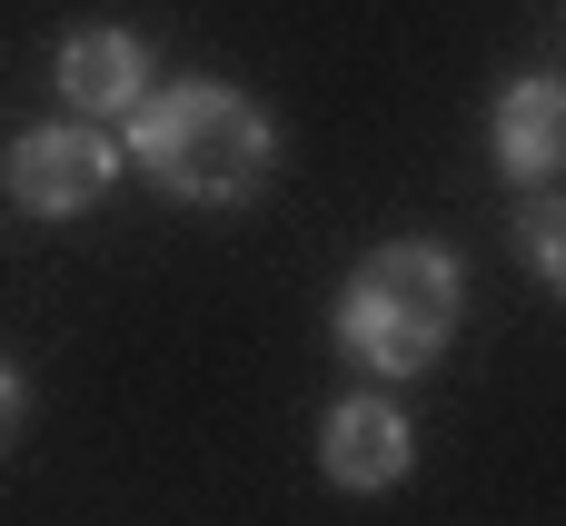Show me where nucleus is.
Masks as SVG:
<instances>
[{
  "label": "nucleus",
  "mask_w": 566,
  "mask_h": 526,
  "mask_svg": "<svg viewBox=\"0 0 566 526\" xmlns=\"http://www.w3.org/2000/svg\"><path fill=\"white\" fill-rule=\"evenodd\" d=\"M129 169H149L179 209H239L279 169V119L229 80H169L129 109Z\"/></svg>",
  "instance_id": "obj_1"
},
{
  "label": "nucleus",
  "mask_w": 566,
  "mask_h": 526,
  "mask_svg": "<svg viewBox=\"0 0 566 526\" xmlns=\"http://www.w3.org/2000/svg\"><path fill=\"white\" fill-rule=\"evenodd\" d=\"M468 318V269L438 239H388L338 288V348L368 378H428Z\"/></svg>",
  "instance_id": "obj_2"
},
{
  "label": "nucleus",
  "mask_w": 566,
  "mask_h": 526,
  "mask_svg": "<svg viewBox=\"0 0 566 526\" xmlns=\"http://www.w3.org/2000/svg\"><path fill=\"white\" fill-rule=\"evenodd\" d=\"M119 169H129V149H119L99 119H40V129L10 139V199H20L30 219H80V209H99V199L119 189Z\"/></svg>",
  "instance_id": "obj_3"
},
{
  "label": "nucleus",
  "mask_w": 566,
  "mask_h": 526,
  "mask_svg": "<svg viewBox=\"0 0 566 526\" xmlns=\"http://www.w3.org/2000/svg\"><path fill=\"white\" fill-rule=\"evenodd\" d=\"M50 90L70 99V119H129L149 90H159V70H149V40L139 30H119V20H90V30H70L60 40V60H50Z\"/></svg>",
  "instance_id": "obj_4"
},
{
  "label": "nucleus",
  "mask_w": 566,
  "mask_h": 526,
  "mask_svg": "<svg viewBox=\"0 0 566 526\" xmlns=\"http://www.w3.org/2000/svg\"><path fill=\"white\" fill-rule=\"evenodd\" d=\"M318 467H328V487H348V497H388V487L418 467L408 408H398V398H338V408L318 418Z\"/></svg>",
  "instance_id": "obj_5"
},
{
  "label": "nucleus",
  "mask_w": 566,
  "mask_h": 526,
  "mask_svg": "<svg viewBox=\"0 0 566 526\" xmlns=\"http://www.w3.org/2000/svg\"><path fill=\"white\" fill-rule=\"evenodd\" d=\"M488 149H497V169H507L517 189H547L566 169V80L517 70V80L488 99Z\"/></svg>",
  "instance_id": "obj_6"
},
{
  "label": "nucleus",
  "mask_w": 566,
  "mask_h": 526,
  "mask_svg": "<svg viewBox=\"0 0 566 526\" xmlns=\"http://www.w3.org/2000/svg\"><path fill=\"white\" fill-rule=\"evenodd\" d=\"M517 259L537 269V288L566 298V189H537V199L517 209Z\"/></svg>",
  "instance_id": "obj_7"
},
{
  "label": "nucleus",
  "mask_w": 566,
  "mask_h": 526,
  "mask_svg": "<svg viewBox=\"0 0 566 526\" xmlns=\"http://www.w3.org/2000/svg\"><path fill=\"white\" fill-rule=\"evenodd\" d=\"M20 428H30V378H20V368L0 358V457L20 448Z\"/></svg>",
  "instance_id": "obj_8"
}]
</instances>
